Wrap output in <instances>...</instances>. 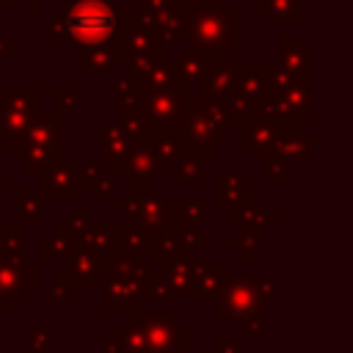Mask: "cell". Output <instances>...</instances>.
Returning a JSON list of instances; mask_svg holds the SVG:
<instances>
[{
	"mask_svg": "<svg viewBox=\"0 0 353 353\" xmlns=\"http://www.w3.org/2000/svg\"><path fill=\"white\" fill-rule=\"evenodd\" d=\"M132 91H141V80L135 74L124 72L113 80V97H124V94H132Z\"/></svg>",
	"mask_w": 353,
	"mask_h": 353,
	"instance_id": "44",
	"label": "cell"
},
{
	"mask_svg": "<svg viewBox=\"0 0 353 353\" xmlns=\"http://www.w3.org/2000/svg\"><path fill=\"white\" fill-rule=\"evenodd\" d=\"M223 281H226L223 262H201V265L193 262V295H201V298L215 295L221 292Z\"/></svg>",
	"mask_w": 353,
	"mask_h": 353,
	"instance_id": "29",
	"label": "cell"
},
{
	"mask_svg": "<svg viewBox=\"0 0 353 353\" xmlns=\"http://www.w3.org/2000/svg\"><path fill=\"white\" fill-rule=\"evenodd\" d=\"M190 88L176 83L171 88H141V116L149 127H179L185 121Z\"/></svg>",
	"mask_w": 353,
	"mask_h": 353,
	"instance_id": "7",
	"label": "cell"
},
{
	"mask_svg": "<svg viewBox=\"0 0 353 353\" xmlns=\"http://www.w3.org/2000/svg\"><path fill=\"white\" fill-rule=\"evenodd\" d=\"M113 174L127 176V193H132V190H143V188L154 185V176L165 174V163H160L141 143H135L121 160L113 163Z\"/></svg>",
	"mask_w": 353,
	"mask_h": 353,
	"instance_id": "10",
	"label": "cell"
},
{
	"mask_svg": "<svg viewBox=\"0 0 353 353\" xmlns=\"http://www.w3.org/2000/svg\"><path fill=\"white\" fill-rule=\"evenodd\" d=\"M138 80H141V88H171L179 83V77L174 72V61H165V58L157 61L154 66H149Z\"/></svg>",
	"mask_w": 353,
	"mask_h": 353,
	"instance_id": "36",
	"label": "cell"
},
{
	"mask_svg": "<svg viewBox=\"0 0 353 353\" xmlns=\"http://www.w3.org/2000/svg\"><path fill=\"white\" fill-rule=\"evenodd\" d=\"M234 63H237V61H223V63L212 66V72H210L207 80L201 83V97L234 91Z\"/></svg>",
	"mask_w": 353,
	"mask_h": 353,
	"instance_id": "33",
	"label": "cell"
},
{
	"mask_svg": "<svg viewBox=\"0 0 353 353\" xmlns=\"http://www.w3.org/2000/svg\"><path fill=\"white\" fill-rule=\"evenodd\" d=\"M223 298V312H218V320L221 317H229V314H245L251 309L259 306V290H256V279H248V276H234V279H226L221 292Z\"/></svg>",
	"mask_w": 353,
	"mask_h": 353,
	"instance_id": "16",
	"label": "cell"
},
{
	"mask_svg": "<svg viewBox=\"0 0 353 353\" xmlns=\"http://www.w3.org/2000/svg\"><path fill=\"white\" fill-rule=\"evenodd\" d=\"M39 116V85L28 88H0V146L14 152L22 135Z\"/></svg>",
	"mask_w": 353,
	"mask_h": 353,
	"instance_id": "6",
	"label": "cell"
},
{
	"mask_svg": "<svg viewBox=\"0 0 353 353\" xmlns=\"http://www.w3.org/2000/svg\"><path fill=\"white\" fill-rule=\"evenodd\" d=\"M135 11L163 36L165 44H174L179 36H185V14L176 0H141Z\"/></svg>",
	"mask_w": 353,
	"mask_h": 353,
	"instance_id": "13",
	"label": "cell"
},
{
	"mask_svg": "<svg viewBox=\"0 0 353 353\" xmlns=\"http://www.w3.org/2000/svg\"><path fill=\"white\" fill-rule=\"evenodd\" d=\"M17 58V39L14 36H0V61L11 63Z\"/></svg>",
	"mask_w": 353,
	"mask_h": 353,
	"instance_id": "47",
	"label": "cell"
},
{
	"mask_svg": "<svg viewBox=\"0 0 353 353\" xmlns=\"http://www.w3.org/2000/svg\"><path fill=\"white\" fill-rule=\"evenodd\" d=\"M256 14H265L268 25H298L301 22V0H251Z\"/></svg>",
	"mask_w": 353,
	"mask_h": 353,
	"instance_id": "26",
	"label": "cell"
},
{
	"mask_svg": "<svg viewBox=\"0 0 353 353\" xmlns=\"http://www.w3.org/2000/svg\"><path fill=\"white\" fill-rule=\"evenodd\" d=\"M185 14V39L193 50L229 61V52L240 47V14L226 0L179 3Z\"/></svg>",
	"mask_w": 353,
	"mask_h": 353,
	"instance_id": "1",
	"label": "cell"
},
{
	"mask_svg": "<svg viewBox=\"0 0 353 353\" xmlns=\"http://www.w3.org/2000/svg\"><path fill=\"white\" fill-rule=\"evenodd\" d=\"M279 66L292 74L301 85H314V50L303 44L301 36H279Z\"/></svg>",
	"mask_w": 353,
	"mask_h": 353,
	"instance_id": "14",
	"label": "cell"
},
{
	"mask_svg": "<svg viewBox=\"0 0 353 353\" xmlns=\"http://www.w3.org/2000/svg\"><path fill=\"white\" fill-rule=\"evenodd\" d=\"M39 188L55 201V199H74L77 196V160H61L39 174Z\"/></svg>",
	"mask_w": 353,
	"mask_h": 353,
	"instance_id": "20",
	"label": "cell"
},
{
	"mask_svg": "<svg viewBox=\"0 0 353 353\" xmlns=\"http://www.w3.org/2000/svg\"><path fill=\"white\" fill-rule=\"evenodd\" d=\"M179 132L188 143L190 160L196 163H212L215 154L229 146L226 124L215 119L212 110L201 99H193V97L188 102V113H185V121L179 124Z\"/></svg>",
	"mask_w": 353,
	"mask_h": 353,
	"instance_id": "5",
	"label": "cell"
},
{
	"mask_svg": "<svg viewBox=\"0 0 353 353\" xmlns=\"http://www.w3.org/2000/svg\"><path fill=\"white\" fill-rule=\"evenodd\" d=\"M168 226L171 229H182V226H199V221L204 218V204L201 199H168Z\"/></svg>",
	"mask_w": 353,
	"mask_h": 353,
	"instance_id": "31",
	"label": "cell"
},
{
	"mask_svg": "<svg viewBox=\"0 0 353 353\" xmlns=\"http://www.w3.org/2000/svg\"><path fill=\"white\" fill-rule=\"evenodd\" d=\"M74 237H80L88 226H91V215L85 212V210H74V212H69V218H66V223H63Z\"/></svg>",
	"mask_w": 353,
	"mask_h": 353,
	"instance_id": "45",
	"label": "cell"
},
{
	"mask_svg": "<svg viewBox=\"0 0 353 353\" xmlns=\"http://www.w3.org/2000/svg\"><path fill=\"white\" fill-rule=\"evenodd\" d=\"M201 182H204L201 163H196V160H179L176 163V185L179 188H199Z\"/></svg>",
	"mask_w": 353,
	"mask_h": 353,
	"instance_id": "39",
	"label": "cell"
},
{
	"mask_svg": "<svg viewBox=\"0 0 353 353\" xmlns=\"http://www.w3.org/2000/svg\"><path fill=\"white\" fill-rule=\"evenodd\" d=\"M276 63L262 61H237L234 63V94L248 108V113H259V108L268 102L270 91V74Z\"/></svg>",
	"mask_w": 353,
	"mask_h": 353,
	"instance_id": "9",
	"label": "cell"
},
{
	"mask_svg": "<svg viewBox=\"0 0 353 353\" xmlns=\"http://www.w3.org/2000/svg\"><path fill=\"white\" fill-rule=\"evenodd\" d=\"M265 185L268 188H287L290 185L287 163H265Z\"/></svg>",
	"mask_w": 353,
	"mask_h": 353,
	"instance_id": "40",
	"label": "cell"
},
{
	"mask_svg": "<svg viewBox=\"0 0 353 353\" xmlns=\"http://www.w3.org/2000/svg\"><path fill=\"white\" fill-rule=\"evenodd\" d=\"M97 176H102L99 160H77V185H91Z\"/></svg>",
	"mask_w": 353,
	"mask_h": 353,
	"instance_id": "43",
	"label": "cell"
},
{
	"mask_svg": "<svg viewBox=\"0 0 353 353\" xmlns=\"http://www.w3.org/2000/svg\"><path fill=\"white\" fill-rule=\"evenodd\" d=\"M66 276L80 287H97L102 281V256L77 240L66 254Z\"/></svg>",
	"mask_w": 353,
	"mask_h": 353,
	"instance_id": "21",
	"label": "cell"
},
{
	"mask_svg": "<svg viewBox=\"0 0 353 353\" xmlns=\"http://www.w3.org/2000/svg\"><path fill=\"white\" fill-rule=\"evenodd\" d=\"M143 331H149V345L154 353H165V350H176V331H185V325L176 323V317L171 314H154L146 317Z\"/></svg>",
	"mask_w": 353,
	"mask_h": 353,
	"instance_id": "24",
	"label": "cell"
},
{
	"mask_svg": "<svg viewBox=\"0 0 353 353\" xmlns=\"http://www.w3.org/2000/svg\"><path fill=\"white\" fill-rule=\"evenodd\" d=\"M0 262H11V265L25 262V226L19 223L0 226Z\"/></svg>",
	"mask_w": 353,
	"mask_h": 353,
	"instance_id": "32",
	"label": "cell"
},
{
	"mask_svg": "<svg viewBox=\"0 0 353 353\" xmlns=\"http://www.w3.org/2000/svg\"><path fill=\"white\" fill-rule=\"evenodd\" d=\"M113 124L138 135L143 127V116H141V91L124 94V97H113Z\"/></svg>",
	"mask_w": 353,
	"mask_h": 353,
	"instance_id": "27",
	"label": "cell"
},
{
	"mask_svg": "<svg viewBox=\"0 0 353 353\" xmlns=\"http://www.w3.org/2000/svg\"><path fill=\"white\" fill-rule=\"evenodd\" d=\"M63 19L74 47L119 41L121 8H116L110 0H69Z\"/></svg>",
	"mask_w": 353,
	"mask_h": 353,
	"instance_id": "2",
	"label": "cell"
},
{
	"mask_svg": "<svg viewBox=\"0 0 353 353\" xmlns=\"http://www.w3.org/2000/svg\"><path fill=\"white\" fill-rule=\"evenodd\" d=\"M88 188V196L91 199H97V201H105V199H113V193H116V182H113V176H97L91 185H85Z\"/></svg>",
	"mask_w": 353,
	"mask_h": 353,
	"instance_id": "41",
	"label": "cell"
},
{
	"mask_svg": "<svg viewBox=\"0 0 353 353\" xmlns=\"http://www.w3.org/2000/svg\"><path fill=\"white\" fill-rule=\"evenodd\" d=\"M14 160L25 163L30 174H41L44 168L63 160V116L52 110H39L30 130L14 149Z\"/></svg>",
	"mask_w": 353,
	"mask_h": 353,
	"instance_id": "3",
	"label": "cell"
},
{
	"mask_svg": "<svg viewBox=\"0 0 353 353\" xmlns=\"http://www.w3.org/2000/svg\"><path fill=\"white\" fill-rule=\"evenodd\" d=\"M39 33H41V39H47V44L55 47V50L69 47L72 39H69V30H66L63 8H55V11L50 14V22H41V25H39Z\"/></svg>",
	"mask_w": 353,
	"mask_h": 353,
	"instance_id": "35",
	"label": "cell"
},
{
	"mask_svg": "<svg viewBox=\"0 0 353 353\" xmlns=\"http://www.w3.org/2000/svg\"><path fill=\"white\" fill-rule=\"evenodd\" d=\"M226 218H229L232 226H243V229H265L268 223H276V221H279V212L268 210L265 201L251 199V201H245V204H240V207H232V210L226 212Z\"/></svg>",
	"mask_w": 353,
	"mask_h": 353,
	"instance_id": "25",
	"label": "cell"
},
{
	"mask_svg": "<svg viewBox=\"0 0 353 353\" xmlns=\"http://www.w3.org/2000/svg\"><path fill=\"white\" fill-rule=\"evenodd\" d=\"M74 281L66 276V273H58V276H52V295L55 298H72L74 295Z\"/></svg>",
	"mask_w": 353,
	"mask_h": 353,
	"instance_id": "46",
	"label": "cell"
},
{
	"mask_svg": "<svg viewBox=\"0 0 353 353\" xmlns=\"http://www.w3.org/2000/svg\"><path fill=\"white\" fill-rule=\"evenodd\" d=\"M14 3H17V0H0V11H3V8H11Z\"/></svg>",
	"mask_w": 353,
	"mask_h": 353,
	"instance_id": "48",
	"label": "cell"
},
{
	"mask_svg": "<svg viewBox=\"0 0 353 353\" xmlns=\"http://www.w3.org/2000/svg\"><path fill=\"white\" fill-rule=\"evenodd\" d=\"M135 143H138V135H132V132H127V130H121V127H116L110 121H105L99 127V154H102V163H110L113 165Z\"/></svg>",
	"mask_w": 353,
	"mask_h": 353,
	"instance_id": "23",
	"label": "cell"
},
{
	"mask_svg": "<svg viewBox=\"0 0 353 353\" xmlns=\"http://www.w3.org/2000/svg\"><path fill=\"white\" fill-rule=\"evenodd\" d=\"M176 3H199V0H176Z\"/></svg>",
	"mask_w": 353,
	"mask_h": 353,
	"instance_id": "50",
	"label": "cell"
},
{
	"mask_svg": "<svg viewBox=\"0 0 353 353\" xmlns=\"http://www.w3.org/2000/svg\"><path fill=\"white\" fill-rule=\"evenodd\" d=\"M290 160H301V163L314 160V138L298 127H281L268 154V163H290Z\"/></svg>",
	"mask_w": 353,
	"mask_h": 353,
	"instance_id": "15",
	"label": "cell"
},
{
	"mask_svg": "<svg viewBox=\"0 0 353 353\" xmlns=\"http://www.w3.org/2000/svg\"><path fill=\"white\" fill-rule=\"evenodd\" d=\"M138 143L165 165L179 163V160H190L188 143H185L179 127H149V124H143L141 132H138Z\"/></svg>",
	"mask_w": 353,
	"mask_h": 353,
	"instance_id": "12",
	"label": "cell"
},
{
	"mask_svg": "<svg viewBox=\"0 0 353 353\" xmlns=\"http://www.w3.org/2000/svg\"><path fill=\"white\" fill-rule=\"evenodd\" d=\"M119 44L124 47V63L127 72L141 77L149 66L165 58V41L163 36L132 8H121V28H119Z\"/></svg>",
	"mask_w": 353,
	"mask_h": 353,
	"instance_id": "4",
	"label": "cell"
},
{
	"mask_svg": "<svg viewBox=\"0 0 353 353\" xmlns=\"http://www.w3.org/2000/svg\"><path fill=\"white\" fill-rule=\"evenodd\" d=\"M14 199H17V218L14 223L19 226H30V223H39L44 212L52 210V199L36 185V188H14Z\"/></svg>",
	"mask_w": 353,
	"mask_h": 353,
	"instance_id": "22",
	"label": "cell"
},
{
	"mask_svg": "<svg viewBox=\"0 0 353 353\" xmlns=\"http://www.w3.org/2000/svg\"><path fill=\"white\" fill-rule=\"evenodd\" d=\"M218 63H223L218 55H210V52H201L193 47H179L176 58H174V72H176L179 83H185L190 88V85H201L207 80V74L212 72V66H218Z\"/></svg>",
	"mask_w": 353,
	"mask_h": 353,
	"instance_id": "19",
	"label": "cell"
},
{
	"mask_svg": "<svg viewBox=\"0 0 353 353\" xmlns=\"http://www.w3.org/2000/svg\"><path fill=\"white\" fill-rule=\"evenodd\" d=\"M259 113L276 121L279 127L303 130L314 121V85H295L284 94H270Z\"/></svg>",
	"mask_w": 353,
	"mask_h": 353,
	"instance_id": "8",
	"label": "cell"
},
{
	"mask_svg": "<svg viewBox=\"0 0 353 353\" xmlns=\"http://www.w3.org/2000/svg\"><path fill=\"white\" fill-rule=\"evenodd\" d=\"M179 240V245L188 251V248H201L204 245V234L199 232V226H182V229H171Z\"/></svg>",
	"mask_w": 353,
	"mask_h": 353,
	"instance_id": "42",
	"label": "cell"
},
{
	"mask_svg": "<svg viewBox=\"0 0 353 353\" xmlns=\"http://www.w3.org/2000/svg\"><path fill=\"white\" fill-rule=\"evenodd\" d=\"M0 210H3V168H0Z\"/></svg>",
	"mask_w": 353,
	"mask_h": 353,
	"instance_id": "49",
	"label": "cell"
},
{
	"mask_svg": "<svg viewBox=\"0 0 353 353\" xmlns=\"http://www.w3.org/2000/svg\"><path fill=\"white\" fill-rule=\"evenodd\" d=\"M210 110H212V116L215 119H221L226 127L229 124H240L245 116H248V108L240 102V97L234 94V91H229V94H212V97H199Z\"/></svg>",
	"mask_w": 353,
	"mask_h": 353,
	"instance_id": "28",
	"label": "cell"
},
{
	"mask_svg": "<svg viewBox=\"0 0 353 353\" xmlns=\"http://www.w3.org/2000/svg\"><path fill=\"white\" fill-rule=\"evenodd\" d=\"M74 245H77V237H74L63 223H55V226L50 229V234L41 237L39 251H41V259H44V262H52V259H66V254H69Z\"/></svg>",
	"mask_w": 353,
	"mask_h": 353,
	"instance_id": "30",
	"label": "cell"
},
{
	"mask_svg": "<svg viewBox=\"0 0 353 353\" xmlns=\"http://www.w3.org/2000/svg\"><path fill=\"white\" fill-rule=\"evenodd\" d=\"M0 88H3V80H0Z\"/></svg>",
	"mask_w": 353,
	"mask_h": 353,
	"instance_id": "51",
	"label": "cell"
},
{
	"mask_svg": "<svg viewBox=\"0 0 353 353\" xmlns=\"http://www.w3.org/2000/svg\"><path fill=\"white\" fill-rule=\"evenodd\" d=\"M212 196H215V210L229 212L232 207H240L254 199V179L251 174H215Z\"/></svg>",
	"mask_w": 353,
	"mask_h": 353,
	"instance_id": "18",
	"label": "cell"
},
{
	"mask_svg": "<svg viewBox=\"0 0 353 353\" xmlns=\"http://www.w3.org/2000/svg\"><path fill=\"white\" fill-rule=\"evenodd\" d=\"M121 61H124V47L119 41L77 47V52H74V69L80 74H110L113 66Z\"/></svg>",
	"mask_w": 353,
	"mask_h": 353,
	"instance_id": "17",
	"label": "cell"
},
{
	"mask_svg": "<svg viewBox=\"0 0 353 353\" xmlns=\"http://www.w3.org/2000/svg\"><path fill=\"white\" fill-rule=\"evenodd\" d=\"M50 105H52V113H58V116L74 113L77 105H80V97H77V91L69 88V85H52V91H50Z\"/></svg>",
	"mask_w": 353,
	"mask_h": 353,
	"instance_id": "38",
	"label": "cell"
},
{
	"mask_svg": "<svg viewBox=\"0 0 353 353\" xmlns=\"http://www.w3.org/2000/svg\"><path fill=\"white\" fill-rule=\"evenodd\" d=\"M237 127H240V132H237L240 149H245L254 163H268V154H270L281 127L262 113H248Z\"/></svg>",
	"mask_w": 353,
	"mask_h": 353,
	"instance_id": "11",
	"label": "cell"
},
{
	"mask_svg": "<svg viewBox=\"0 0 353 353\" xmlns=\"http://www.w3.org/2000/svg\"><path fill=\"white\" fill-rule=\"evenodd\" d=\"M262 237H265V229H243L240 234H232L229 240H226V245L232 248V251H237L240 254V259H251L254 256V251L262 245Z\"/></svg>",
	"mask_w": 353,
	"mask_h": 353,
	"instance_id": "37",
	"label": "cell"
},
{
	"mask_svg": "<svg viewBox=\"0 0 353 353\" xmlns=\"http://www.w3.org/2000/svg\"><path fill=\"white\" fill-rule=\"evenodd\" d=\"M149 248H152V256H154L157 262H163V265L188 256V251L179 245V240H176V234H174L171 229H168V232H160V234H152V237H149Z\"/></svg>",
	"mask_w": 353,
	"mask_h": 353,
	"instance_id": "34",
	"label": "cell"
}]
</instances>
